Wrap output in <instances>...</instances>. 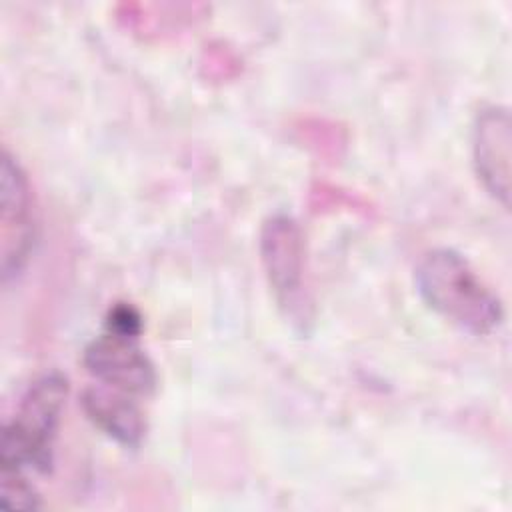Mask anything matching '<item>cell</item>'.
Returning a JSON list of instances; mask_svg holds the SVG:
<instances>
[{
	"label": "cell",
	"instance_id": "obj_4",
	"mask_svg": "<svg viewBox=\"0 0 512 512\" xmlns=\"http://www.w3.org/2000/svg\"><path fill=\"white\" fill-rule=\"evenodd\" d=\"M0 268L2 280L16 278L30 260L36 240L34 196L20 162L4 150L0 166Z\"/></svg>",
	"mask_w": 512,
	"mask_h": 512
},
{
	"label": "cell",
	"instance_id": "obj_3",
	"mask_svg": "<svg viewBox=\"0 0 512 512\" xmlns=\"http://www.w3.org/2000/svg\"><path fill=\"white\" fill-rule=\"evenodd\" d=\"M260 256L278 306L292 320H310L306 246L298 222L288 214L270 216L260 230Z\"/></svg>",
	"mask_w": 512,
	"mask_h": 512
},
{
	"label": "cell",
	"instance_id": "obj_2",
	"mask_svg": "<svg viewBox=\"0 0 512 512\" xmlns=\"http://www.w3.org/2000/svg\"><path fill=\"white\" fill-rule=\"evenodd\" d=\"M68 398V380L46 372L22 394L0 438V470L48 474L54 462V438Z\"/></svg>",
	"mask_w": 512,
	"mask_h": 512
},
{
	"label": "cell",
	"instance_id": "obj_9",
	"mask_svg": "<svg viewBox=\"0 0 512 512\" xmlns=\"http://www.w3.org/2000/svg\"><path fill=\"white\" fill-rule=\"evenodd\" d=\"M106 332L138 338L142 332V318L130 304H116L106 318Z\"/></svg>",
	"mask_w": 512,
	"mask_h": 512
},
{
	"label": "cell",
	"instance_id": "obj_6",
	"mask_svg": "<svg viewBox=\"0 0 512 512\" xmlns=\"http://www.w3.org/2000/svg\"><path fill=\"white\" fill-rule=\"evenodd\" d=\"M510 114L504 106H486L472 128V158L484 190L504 208L510 204Z\"/></svg>",
	"mask_w": 512,
	"mask_h": 512
},
{
	"label": "cell",
	"instance_id": "obj_7",
	"mask_svg": "<svg viewBox=\"0 0 512 512\" xmlns=\"http://www.w3.org/2000/svg\"><path fill=\"white\" fill-rule=\"evenodd\" d=\"M88 420L124 448H136L146 436V420L134 396L110 386H88L80 396Z\"/></svg>",
	"mask_w": 512,
	"mask_h": 512
},
{
	"label": "cell",
	"instance_id": "obj_1",
	"mask_svg": "<svg viewBox=\"0 0 512 512\" xmlns=\"http://www.w3.org/2000/svg\"><path fill=\"white\" fill-rule=\"evenodd\" d=\"M414 284L424 304L462 332L488 336L504 320L500 298L452 248L428 250L416 264Z\"/></svg>",
	"mask_w": 512,
	"mask_h": 512
},
{
	"label": "cell",
	"instance_id": "obj_5",
	"mask_svg": "<svg viewBox=\"0 0 512 512\" xmlns=\"http://www.w3.org/2000/svg\"><path fill=\"white\" fill-rule=\"evenodd\" d=\"M82 364L100 384L130 396H150L158 384L156 368L138 338L106 332L88 342Z\"/></svg>",
	"mask_w": 512,
	"mask_h": 512
},
{
	"label": "cell",
	"instance_id": "obj_8",
	"mask_svg": "<svg viewBox=\"0 0 512 512\" xmlns=\"http://www.w3.org/2000/svg\"><path fill=\"white\" fill-rule=\"evenodd\" d=\"M42 506L34 484L18 470H0V508L38 510Z\"/></svg>",
	"mask_w": 512,
	"mask_h": 512
}]
</instances>
